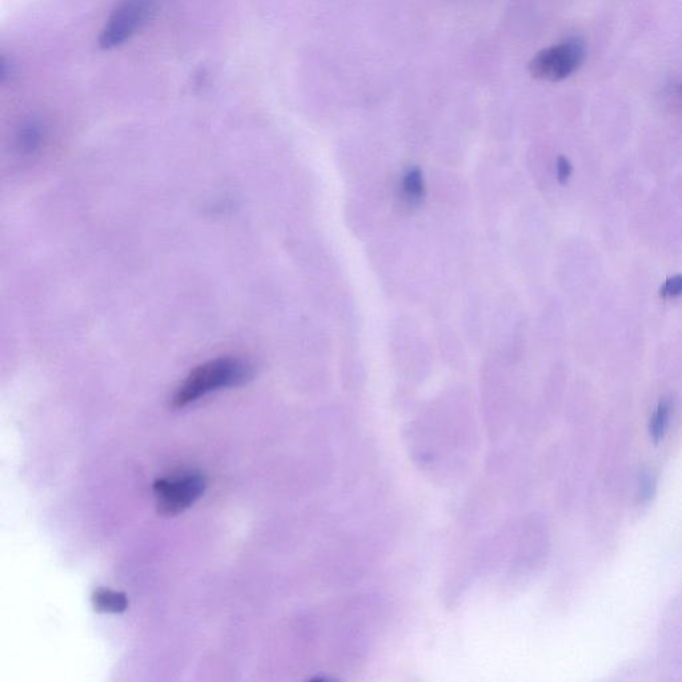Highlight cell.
<instances>
[{"label":"cell","instance_id":"1","mask_svg":"<svg viewBox=\"0 0 682 682\" xmlns=\"http://www.w3.org/2000/svg\"><path fill=\"white\" fill-rule=\"evenodd\" d=\"M254 377L250 361L240 357H219L192 369L172 396V408H184L208 393L222 388L239 387Z\"/></svg>","mask_w":682,"mask_h":682},{"label":"cell","instance_id":"2","mask_svg":"<svg viewBox=\"0 0 682 682\" xmlns=\"http://www.w3.org/2000/svg\"><path fill=\"white\" fill-rule=\"evenodd\" d=\"M587 47L583 40L571 38L537 52L529 62V72L535 79L557 83L568 79L583 66Z\"/></svg>","mask_w":682,"mask_h":682},{"label":"cell","instance_id":"3","mask_svg":"<svg viewBox=\"0 0 682 682\" xmlns=\"http://www.w3.org/2000/svg\"><path fill=\"white\" fill-rule=\"evenodd\" d=\"M206 487V479L199 472H183L156 480L154 496L158 512L172 517L187 511L203 496Z\"/></svg>","mask_w":682,"mask_h":682},{"label":"cell","instance_id":"4","mask_svg":"<svg viewBox=\"0 0 682 682\" xmlns=\"http://www.w3.org/2000/svg\"><path fill=\"white\" fill-rule=\"evenodd\" d=\"M156 0H122L112 11L100 34V47L111 50L142 30L155 12Z\"/></svg>","mask_w":682,"mask_h":682},{"label":"cell","instance_id":"5","mask_svg":"<svg viewBox=\"0 0 682 682\" xmlns=\"http://www.w3.org/2000/svg\"><path fill=\"white\" fill-rule=\"evenodd\" d=\"M400 198L408 207H417L423 203L425 184L419 168H411L405 172L400 184Z\"/></svg>","mask_w":682,"mask_h":682},{"label":"cell","instance_id":"6","mask_svg":"<svg viewBox=\"0 0 682 682\" xmlns=\"http://www.w3.org/2000/svg\"><path fill=\"white\" fill-rule=\"evenodd\" d=\"M92 604L98 612L123 613L127 611L128 599L126 593L99 588L92 595Z\"/></svg>","mask_w":682,"mask_h":682},{"label":"cell","instance_id":"7","mask_svg":"<svg viewBox=\"0 0 682 682\" xmlns=\"http://www.w3.org/2000/svg\"><path fill=\"white\" fill-rule=\"evenodd\" d=\"M672 405L668 400L661 401L655 413H653L651 424H649V432H651L652 439L659 443L667 431L669 419H671Z\"/></svg>","mask_w":682,"mask_h":682},{"label":"cell","instance_id":"8","mask_svg":"<svg viewBox=\"0 0 682 682\" xmlns=\"http://www.w3.org/2000/svg\"><path fill=\"white\" fill-rule=\"evenodd\" d=\"M660 295L667 299L679 298L682 295V275L669 278L661 287Z\"/></svg>","mask_w":682,"mask_h":682},{"label":"cell","instance_id":"9","mask_svg":"<svg viewBox=\"0 0 682 682\" xmlns=\"http://www.w3.org/2000/svg\"><path fill=\"white\" fill-rule=\"evenodd\" d=\"M573 172V167L571 162L565 156H559L557 159V179L561 184L568 182L571 178Z\"/></svg>","mask_w":682,"mask_h":682}]
</instances>
